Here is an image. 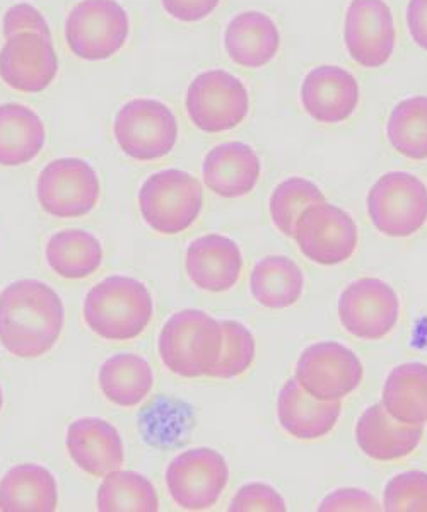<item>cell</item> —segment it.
<instances>
[{"instance_id":"cell-34","label":"cell","mask_w":427,"mask_h":512,"mask_svg":"<svg viewBox=\"0 0 427 512\" xmlns=\"http://www.w3.org/2000/svg\"><path fill=\"white\" fill-rule=\"evenodd\" d=\"M231 512L287 511L286 501L274 487L267 483L250 482L243 485L228 507Z\"/></svg>"},{"instance_id":"cell-15","label":"cell","mask_w":427,"mask_h":512,"mask_svg":"<svg viewBox=\"0 0 427 512\" xmlns=\"http://www.w3.org/2000/svg\"><path fill=\"white\" fill-rule=\"evenodd\" d=\"M59 76V55L52 36L19 33L0 48V79L7 88L23 94H40Z\"/></svg>"},{"instance_id":"cell-29","label":"cell","mask_w":427,"mask_h":512,"mask_svg":"<svg viewBox=\"0 0 427 512\" xmlns=\"http://www.w3.org/2000/svg\"><path fill=\"white\" fill-rule=\"evenodd\" d=\"M96 507L101 512H156L159 497L149 478L120 468L103 477L96 494Z\"/></svg>"},{"instance_id":"cell-22","label":"cell","mask_w":427,"mask_h":512,"mask_svg":"<svg viewBox=\"0 0 427 512\" xmlns=\"http://www.w3.org/2000/svg\"><path fill=\"white\" fill-rule=\"evenodd\" d=\"M342 402H322L308 395L296 378L287 379L277 396V420L287 436L316 441L334 431Z\"/></svg>"},{"instance_id":"cell-26","label":"cell","mask_w":427,"mask_h":512,"mask_svg":"<svg viewBox=\"0 0 427 512\" xmlns=\"http://www.w3.org/2000/svg\"><path fill=\"white\" fill-rule=\"evenodd\" d=\"M103 245L84 229H62L52 234L45 246V260L60 279L82 280L96 274L103 265Z\"/></svg>"},{"instance_id":"cell-37","label":"cell","mask_w":427,"mask_h":512,"mask_svg":"<svg viewBox=\"0 0 427 512\" xmlns=\"http://www.w3.org/2000/svg\"><path fill=\"white\" fill-rule=\"evenodd\" d=\"M221 0H161L164 12L178 23L194 24L209 18Z\"/></svg>"},{"instance_id":"cell-6","label":"cell","mask_w":427,"mask_h":512,"mask_svg":"<svg viewBox=\"0 0 427 512\" xmlns=\"http://www.w3.org/2000/svg\"><path fill=\"white\" fill-rule=\"evenodd\" d=\"M64 36L77 59H112L129 40V12L118 0H81L65 18Z\"/></svg>"},{"instance_id":"cell-20","label":"cell","mask_w":427,"mask_h":512,"mask_svg":"<svg viewBox=\"0 0 427 512\" xmlns=\"http://www.w3.org/2000/svg\"><path fill=\"white\" fill-rule=\"evenodd\" d=\"M229 60L243 69H264L281 50V31L262 11H243L229 21L223 36Z\"/></svg>"},{"instance_id":"cell-23","label":"cell","mask_w":427,"mask_h":512,"mask_svg":"<svg viewBox=\"0 0 427 512\" xmlns=\"http://www.w3.org/2000/svg\"><path fill=\"white\" fill-rule=\"evenodd\" d=\"M47 144L40 115L23 103L0 105V166L19 168L35 161Z\"/></svg>"},{"instance_id":"cell-33","label":"cell","mask_w":427,"mask_h":512,"mask_svg":"<svg viewBox=\"0 0 427 512\" xmlns=\"http://www.w3.org/2000/svg\"><path fill=\"white\" fill-rule=\"evenodd\" d=\"M381 509L388 512H427V473L412 470L395 475L385 487Z\"/></svg>"},{"instance_id":"cell-28","label":"cell","mask_w":427,"mask_h":512,"mask_svg":"<svg viewBox=\"0 0 427 512\" xmlns=\"http://www.w3.org/2000/svg\"><path fill=\"white\" fill-rule=\"evenodd\" d=\"M381 405L402 424H427L426 364L407 362L392 369L383 384Z\"/></svg>"},{"instance_id":"cell-14","label":"cell","mask_w":427,"mask_h":512,"mask_svg":"<svg viewBox=\"0 0 427 512\" xmlns=\"http://www.w3.org/2000/svg\"><path fill=\"white\" fill-rule=\"evenodd\" d=\"M339 318L352 337L376 342L387 337L400 318V299L390 284L375 277L354 280L339 297Z\"/></svg>"},{"instance_id":"cell-31","label":"cell","mask_w":427,"mask_h":512,"mask_svg":"<svg viewBox=\"0 0 427 512\" xmlns=\"http://www.w3.org/2000/svg\"><path fill=\"white\" fill-rule=\"evenodd\" d=\"M322 202H325V195L316 183L303 176H291L281 181L270 195V219L284 236L293 238L301 214L311 205Z\"/></svg>"},{"instance_id":"cell-3","label":"cell","mask_w":427,"mask_h":512,"mask_svg":"<svg viewBox=\"0 0 427 512\" xmlns=\"http://www.w3.org/2000/svg\"><path fill=\"white\" fill-rule=\"evenodd\" d=\"M223 347L221 321L200 309H182L159 333V359L175 376L209 378Z\"/></svg>"},{"instance_id":"cell-36","label":"cell","mask_w":427,"mask_h":512,"mask_svg":"<svg viewBox=\"0 0 427 512\" xmlns=\"http://www.w3.org/2000/svg\"><path fill=\"white\" fill-rule=\"evenodd\" d=\"M318 511H381V506L366 490L337 489L320 502Z\"/></svg>"},{"instance_id":"cell-18","label":"cell","mask_w":427,"mask_h":512,"mask_svg":"<svg viewBox=\"0 0 427 512\" xmlns=\"http://www.w3.org/2000/svg\"><path fill=\"white\" fill-rule=\"evenodd\" d=\"M65 448L74 465L89 477L103 478L120 470L125 461L117 427L100 417H82L69 425Z\"/></svg>"},{"instance_id":"cell-39","label":"cell","mask_w":427,"mask_h":512,"mask_svg":"<svg viewBox=\"0 0 427 512\" xmlns=\"http://www.w3.org/2000/svg\"><path fill=\"white\" fill-rule=\"evenodd\" d=\"M2 408H4V391H2V386H0V412H2Z\"/></svg>"},{"instance_id":"cell-38","label":"cell","mask_w":427,"mask_h":512,"mask_svg":"<svg viewBox=\"0 0 427 512\" xmlns=\"http://www.w3.org/2000/svg\"><path fill=\"white\" fill-rule=\"evenodd\" d=\"M405 23L410 38L417 47L427 52V0H409L405 9Z\"/></svg>"},{"instance_id":"cell-32","label":"cell","mask_w":427,"mask_h":512,"mask_svg":"<svg viewBox=\"0 0 427 512\" xmlns=\"http://www.w3.org/2000/svg\"><path fill=\"white\" fill-rule=\"evenodd\" d=\"M223 347L209 378L236 379L253 366L257 344L253 333L240 321L223 320Z\"/></svg>"},{"instance_id":"cell-17","label":"cell","mask_w":427,"mask_h":512,"mask_svg":"<svg viewBox=\"0 0 427 512\" xmlns=\"http://www.w3.org/2000/svg\"><path fill=\"white\" fill-rule=\"evenodd\" d=\"M188 279L197 289L221 294L233 289L243 274V255L236 241L223 234L194 239L185 253Z\"/></svg>"},{"instance_id":"cell-25","label":"cell","mask_w":427,"mask_h":512,"mask_svg":"<svg viewBox=\"0 0 427 512\" xmlns=\"http://www.w3.org/2000/svg\"><path fill=\"white\" fill-rule=\"evenodd\" d=\"M98 386L115 407H139L153 391V367L142 355L132 352L112 355L101 364Z\"/></svg>"},{"instance_id":"cell-5","label":"cell","mask_w":427,"mask_h":512,"mask_svg":"<svg viewBox=\"0 0 427 512\" xmlns=\"http://www.w3.org/2000/svg\"><path fill=\"white\" fill-rule=\"evenodd\" d=\"M178 135L175 111L159 99H130L113 120V137L120 151L139 163L166 158L175 149Z\"/></svg>"},{"instance_id":"cell-27","label":"cell","mask_w":427,"mask_h":512,"mask_svg":"<svg viewBox=\"0 0 427 512\" xmlns=\"http://www.w3.org/2000/svg\"><path fill=\"white\" fill-rule=\"evenodd\" d=\"M303 291L305 275L287 256H265L253 267L250 292L264 308L274 311L291 308L301 299Z\"/></svg>"},{"instance_id":"cell-16","label":"cell","mask_w":427,"mask_h":512,"mask_svg":"<svg viewBox=\"0 0 427 512\" xmlns=\"http://www.w3.org/2000/svg\"><path fill=\"white\" fill-rule=\"evenodd\" d=\"M299 101L308 117L323 125H339L356 113L361 86L356 76L339 65H318L306 74Z\"/></svg>"},{"instance_id":"cell-30","label":"cell","mask_w":427,"mask_h":512,"mask_svg":"<svg viewBox=\"0 0 427 512\" xmlns=\"http://www.w3.org/2000/svg\"><path fill=\"white\" fill-rule=\"evenodd\" d=\"M387 139L410 161H427V96H409L393 106L387 120Z\"/></svg>"},{"instance_id":"cell-12","label":"cell","mask_w":427,"mask_h":512,"mask_svg":"<svg viewBox=\"0 0 427 512\" xmlns=\"http://www.w3.org/2000/svg\"><path fill=\"white\" fill-rule=\"evenodd\" d=\"M294 239L301 255L323 267L351 260L359 245V229L351 214L337 205L315 204L301 214Z\"/></svg>"},{"instance_id":"cell-13","label":"cell","mask_w":427,"mask_h":512,"mask_svg":"<svg viewBox=\"0 0 427 512\" xmlns=\"http://www.w3.org/2000/svg\"><path fill=\"white\" fill-rule=\"evenodd\" d=\"M344 45L363 69L385 67L397 47V26L387 0H351L344 18Z\"/></svg>"},{"instance_id":"cell-11","label":"cell","mask_w":427,"mask_h":512,"mask_svg":"<svg viewBox=\"0 0 427 512\" xmlns=\"http://www.w3.org/2000/svg\"><path fill=\"white\" fill-rule=\"evenodd\" d=\"M363 362L346 345L318 342L303 350L294 369L299 386L322 402H342L363 381Z\"/></svg>"},{"instance_id":"cell-4","label":"cell","mask_w":427,"mask_h":512,"mask_svg":"<svg viewBox=\"0 0 427 512\" xmlns=\"http://www.w3.org/2000/svg\"><path fill=\"white\" fill-rule=\"evenodd\" d=\"M137 202L142 219L154 233L176 236L199 219L204 207V188L183 169H161L144 180Z\"/></svg>"},{"instance_id":"cell-19","label":"cell","mask_w":427,"mask_h":512,"mask_svg":"<svg viewBox=\"0 0 427 512\" xmlns=\"http://www.w3.org/2000/svg\"><path fill=\"white\" fill-rule=\"evenodd\" d=\"M262 176L257 151L245 142L231 140L212 147L202 163V180L217 197L241 198L252 193Z\"/></svg>"},{"instance_id":"cell-9","label":"cell","mask_w":427,"mask_h":512,"mask_svg":"<svg viewBox=\"0 0 427 512\" xmlns=\"http://www.w3.org/2000/svg\"><path fill=\"white\" fill-rule=\"evenodd\" d=\"M101 183L96 169L81 158L53 159L36 180L41 209L55 219H81L100 202Z\"/></svg>"},{"instance_id":"cell-10","label":"cell","mask_w":427,"mask_h":512,"mask_svg":"<svg viewBox=\"0 0 427 512\" xmlns=\"http://www.w3.org/2000/svg\"><path fill=\"white\" fill-rule=\"evenodd\" d=\"M164 478L176 506L185 511H207L228 487L229 466L216 449H187L171 460Z\"/></svg>"},{"instance_id":"cell-21","label":"cell","mask_w":427,"mask_h":512,"mask_svg":"<svg viewBox=\"0 0 427 512\" xmlns=\"http://www.w3.org/2000/svg\"><path fill=\"white\" fill-rule=\"evenodd\" d=\"M424 436V425L393 419L381 403L364 410L356 424V443L368 458L381 463L400 461L414 453Z\"/></svg>"},{"instance_id":"cell-2","label":"cell","mask_w":427,"mask_h":512,"mask_svg":"<svg viewBox=\"0 0 427 512\" xmlns=\"http://www.w3.org/2000/svg\"><path fill=\"white\" fill-rule=\"evenodd\" d=\"M154 301L146 284L129 275H110L84 297L82 318L106 342H130L146 332Z\"/></svg>"},{"instance_id":"cell-8","label":"cell","mask_w":427,"mask_h":512,"mask_svg":"<svg viewBox=\"0 0 427 512\" xmlns=\"http://www.w3.org/2000/svg\"><path fill=\"white\" fill-rule=\"evenodd\" d=\"M366 205L369 219L383 236L410 238L426 226V183L412 173L390 171L371 187Z\"/></svg>"},{"instance_id":"cell-1","label":"cell","mask_w":427,"mask_h":512,"mask_svg":"<svg viewBox=\"0 0 427 512\" xmlns=\"http://www.w3.org/2000/svg\"><path fill=\"white\" fill-rule=\"evenodd\" d=\"M64 326V301L45 282L16 280L0 292V345L14 357L47 355L62 337Z\"/></svg>"},{"instance_id":"cell-7","label":"cell","mask_w":427,"mask_h":512,"mask_svg":"<svg viewBox=\"0 0 427 512\" xmlns=\"http://www.w3.org/2000/svg\"><path fill=\"white\" fill-rule=\"evenodd\" d=\"M250 91L240 77L224 69L200 72L188 84L185 110L205 134H224L240 127L250 113Z\"/></svg>"},{"instance_id":"cell-35","label":"cell","mask_w":427,"mask_h":512,"mask_svg":"<svg viewBox=\"0 0 427 512\" xmlns=\"http://www.w3.org/2000/svg\"><path fill=\"white\" fill-rule=\"evenodd\" d=\"M2 33L6 38L19 33H40V35L52 36L47 18L30 2H19L4 12Z\"/></svg>"},{"instance_id":"cell-24","label":"cell","mask_w":427,"mask_h":512,"mask_svg":"<svg viewBox=\"0 0 427 512\" xmlns=\"http://www.w3.org/2000/svg\"><path fill=\"white\" fill-rule=\"evenodd\" d=\"M59 506L57 478L35 463L12 466L0 480V511L53 512Z\"/></svg>"}]
</instances>
